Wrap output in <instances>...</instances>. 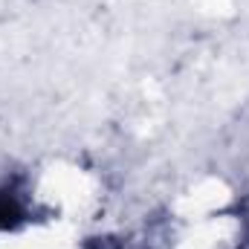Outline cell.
Wrapping results in <instances>:
<instances>
[{"mask_svg": "<svg viewBox=\"0 0 249 249\" xmlns=\"http://www.w3.org/2000/svg\"><path fill=\"white\" fill-rule=\"evenodd\" d=\"M18 217H20V206H18V200L9 197V194H0V229H3V226H12Z\"/></svg>", "mask_w": 249, "mask_h": 249, "instance_id": "cell-1", "label": "cell"}]
</instances>
